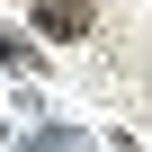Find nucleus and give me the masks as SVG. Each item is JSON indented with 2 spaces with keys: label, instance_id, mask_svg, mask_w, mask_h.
Returning <instances> with one entry per match:
<instances>
[{
  "label": "nucleus",
  "instance_id": "1",
  "mask_svg": "<svg viewBox=\"0 0 152 152\" xmlns=\"http://www.w3.org/2000/svg\"><path fill=\"white\" fill-rule=\"evenodd\" d=\"M36 27L63 36V45H72V36H90V0H36Z\"/></svg>",
  "mask_w": 152,
  "mask_h": 152
}]
</instances>
